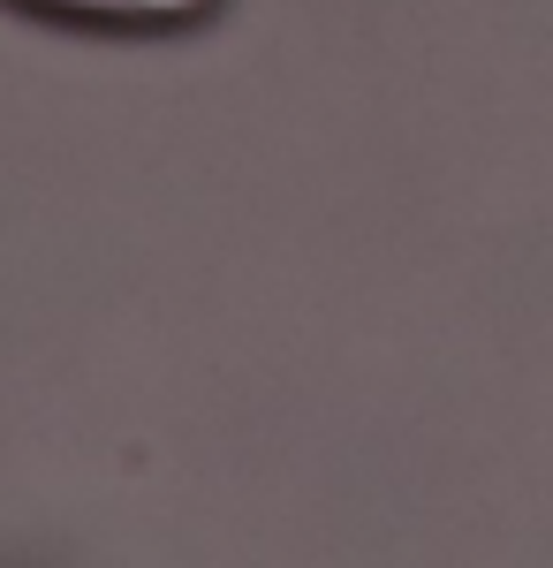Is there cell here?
Listing matches in <instances>:
<instances>
[{
    "mask_svg": "<svg viewBox=\"0 0 553 568\" xmlns=\"http://www.w3.org/2000/svg\"><path fill=\"white\" fill-rule=\"evenodd\" d=\"M61 8H114V16H174V8H198V0H61Z\"/></svg>",
    "mask_w": 553,
    "mask_h": 568,
    "instance_id": "cell-1",
    "label": "cell"
}]
</instances>
